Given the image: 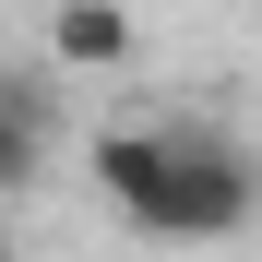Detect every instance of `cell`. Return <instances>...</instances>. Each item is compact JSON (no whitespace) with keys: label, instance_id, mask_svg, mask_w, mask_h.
Segmentation results:
<instances>
[{"label":"cell","instance_id":"cell-4","mask_svg":"<svg viewBox=\"0 0 262 262\" xmlns=\"http://www.w3.org/2000/svg\"><path fill=\"white\" fill-rule=\"evenodd\" d=\"M0 262H12V238H0Z\"/></svg>","mask_w":262,"mask_h":262},{"label":"cell","instance_id":"cell-1","mask_svg":"<svg viewBox=\"0 0 262 262\" xmlns=\"http://www.w3.org/2000/svg\"><path fill=\"white\" fill-rule=\"evenodd\" d=\"M262 214V167L227 143V131H179L167 119V155H155V191L131 203V227L167 238V250H214Z\"/></svg>","mask_w":262,"mask_h":262},{"label":"cell","instance_id":"cell-3","mask_svg":"<svg viewBox=\"0 0 262 262\" xmlns=\"http://www.w3.org/2000/svg\"><path fill=\"white\" fill-rule=\"evenodd\" d=\"M48 131H60V119H48V96H36L24 72H0V191H24L36 167H48Z\"/></svg>","mask_w":262,"mask_h":262},{"label":"cell","instance_id":"cell-2","mask_svg":"<svg viewBox=\"0 0 262 262\" xmlns=\"http://www.w3.org/2000/svg\"><path fill=\"white\" fill-rule=\"evenodd\" d=\"M48 60L60 72H119L131 60V0H48Z\"/></svg>","mask_w":262,"mask_h":262}]
</instances>
